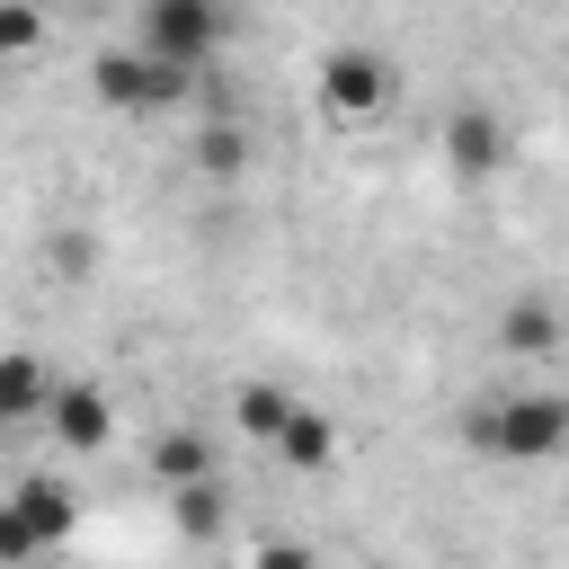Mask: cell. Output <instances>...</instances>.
Listing matches in <instances>:
<instances>
[{
    "label": "cell",
    "instance_id": "cell-10",
    "mask_svg": "<svg viewBox=\"0 0 569 569\" xmlns=\"http://www.w3.org/2000/svg\"><path fill=\"white\" fill-rule=\"evenodd\" d=\"M44 400H53V373H44V356H27V347H0V427H36V418H44Z\"/></svg>",
    "mask_w": 569,
    "mask_h": 569
},
{
    "label": "cell",
    "instance_id": "cell-12",
    "mask_svg": "<svg viewBox=\"0 0 569 569\" xmlns=\"http://www.w3.org/2000/svg\"><path fill=\"white\" fill-rule=\"evenodd\" d=\"M276 453H284V471H329V462H338V418L302 400V409L284 418V436H276Z\"/></svg>",
    "mask_w": 569,
    "mask_h": 569
},
{
    "label": "cell",
    "instance_id": "cell-14",
    "mask_svg": "<svg viewBox=\"0 0 569 569\" xmlns=\"http://www.w3.org/2000/svg\"><path fill=\"white\" fill-rule=\"evenodd\" d=\"M44 53V9L36 0H0V71Z\"/></svg>",
    "mask_w": 569,
    "mask_h": 569
},
{
    "label": "cell",
    "instance_id": "cell-16",
    "mask_svg": "<svg viewBox=\"0 0 569 569\" xmlns=\"http://www.w3.org/2000/svg\"><path fill=\"white\" fill-rule=\"evenodd\" d=\"M36 560H44V551H36V533H27V525H18V507L0 498V569H36Z\"/></svg>",
    "mask_w": 569,
    "mask_h": 569
},
{
    "label": "cell",
    "instance_id": "cell-5",
    "mask_svg": "<svg viewBox=\"0 0 569 569\" xmlns=\"http://www.w3.org/2000/svg\"><path fill=\"white\" fill-rule=\"evenodd\" d=\"M498 356H516V365L569 356V311H560L551 293H516V302L498 311Z\"/></svg>",
    "mask_w": 569,
    "mask_h": 569
},
{
    "label": "cell",
    "instance_id": "cell-17",
    "mask_svg": "<svg viewBox=\"0 0 569 569\" xmlns=\"http://www.w3.org/2000/svg\"><path fill=\"white\" fill-rule=\"evenodd\" d=\"M249 569H320V560H311V542H258Z\"/></svg>",
    "mask_w": 569,
    "mask_h": 569
},
{
    "label": "cell",
    "instance_id": "cell-6",
    "mask_svg": "<svg viewBox=\"0 0 569 569\" xmlns=\"http://www.w3.org/2000/svg\"><path fill=\"white\" fill-rule=\"evenodd\" d=\"M44 436L71 445V453H98V445L116 436V400H107L98 382H53V400H44Z\"/></svg>",
    "mask_w": 569,
    "mask_h": 569
},
{
    "label": "cell",
    "instance_id": "cell-8",
    "mask_svg": "<svg viewBox=\"0 0 569 569\" xmlns=\"http://www.w3.org/2000/svg\"><path fill=\"white\" fill-rule=\"evenodd\" d=\"M445 169L453 178H498L507 169V124L489 107H453L445 116Z\"/></svg>",
    "mask_w": 569,
    "mask_h": 569
},
{
    "label": "cell",
    "instance_id": "cell-3",
    "mask_svg": "<svg viewBox=\"0 0 569 569\" xmlns=\"http://www.w3.org/2000/svg\"><path fill=\"white\" fill-rule=\"evenodd\" d=\"M89 89H98V107H116V116H169V107L196 98V71H169V62H151L142 44H107V53H89Z\"/></svg>",
    "mask_w": 569,
    "mask_h": 569
},
{
    "label": "cell",
    "instance_id": "cell-11",
    "mask_svg": "<svg viewBox=\"0 0 569 569\" xmlns=\"http://www.w3.org/2000/svg\"><path fill=\"white\" fill-rule=\"evenodd\" d=\"M293 409H302V400H293V391H284V382H267V373H249V382H240V391H231V427H240V436H249V445H276V436H284V418H293Z\"/></svg>",
    "mask_w": 569,
    "mask_h": 569
},
{
    "label": "cell",
    "instance_id": "cell-2",
    "mask_svg": "<svg viewBox=\"0 0 569 569\" xmlns=\"http://www.w3.org/2000/svg\"><path fill=\"white\" fill-rule=\"evenodd\" d=\"M133 44H142L151 62L204 80V62L231 44V0H142V9H133Z\"/></svg>",
    "mask_w": 569,
    "mask_h": 569
},
{
    "label": "cell",
    "instance_id": "cell-4",
    "mask_svg": "<svg viewBox=\"0 0 569 569\" xmlns=\"http://www.w3.org/2000/svg\"><path fill=\"white\" fill-rule=\"evenodd\" d=\"M311 89H320V116H329V124H373V116L400 98V71H391V53H373V44H329L320 71H311Z\"/></svg>",
    "mask_w": 569,
    "mask_h": 569
},
{
    "label": "cell",
    "instance_id": "cell-9",
    "mask_svg": "<svg viewBox=\"0 0 569 569\" xmlns=\"http://www.w3.org/2000/svg\"><path fill=\"white\" fill-rule=\"evenodd\" d=\"M142 471H151L160 489H187V480H222V453H213L204 427H160L151 453H142Z\"/></svg>",
    "mask_w": 569,
    "mask_h": 569
},
{
    "label": "cell",
    "instance_id": "cell-13",
    "mask_svg": "<svg viewBox=\"0 0 569 569\" xmlns=\"http://www.w3.org/2000/svg\"><path fill=\"white\" fill-rule=\"evenodd\" d=\"M222 516H231L222 480H187V489H169V525H178L187 542H213V533H222Z\"/></svg>",
    "mask_w": 569,
    "mask_h": 569
},
{
    "label": "cell",
    "instance_id": "cell-7",
    "mask_svg": "<svg viewBox=\"0 0 569 569\" xmlns=\"http://www.w3.org/2000/svg\"><path fill=\"white\" fill-rule=\"evenodd\" d=\"M9 507H18V525L36 533V551H44V560L80 533V498H71V480H53V471H27V480L9 489Z\"/></svg>",
    "mask_w": 569,
    "mask_h": 569
},
{
    "label": "cell",
    "instance_id": "cell-1",
    "mask_svg": "<svg viewBox=\"0 0 569 569\" xmlns=\"http://www.w3.org/2000/svg\"><path fill=\"white\" fill-rule=\"evenodd\" d=\"M462 445L480 462H516V471L560 462L569 453V391H489L462 409Z\"/></svg>",
    "mask_w": 569,
    "mask_h": 569
},
{
    "label": "cell",
    "instance_id": "cell-15",
    "mask_svg": "<svg viewBox=\"0 0 569 569\" xmlns=\"http://www.w3.org/2000/svg\"><path fill=\"white\" fill-rule=\"evenodd\" d=\"M196 169H204V178H240V169H249V133H240V124H204V133H196Z\"/></svg>",
    "mask_w": 569,
    "mask_h": 569
}]
</instances>
